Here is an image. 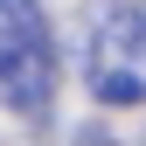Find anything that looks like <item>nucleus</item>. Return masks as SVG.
<instances>
[{
    "mask_svg": "<svg viewBox=\"0 0 146 146\" xmlns=\"http://www.w3.org/2000/svg\"><path fill=\"white\" fill-rule=\"evenodd\" d=\"M49 98H56V42L42 0H0V104L49 111Z\"/></svg>",
    "mask_w": 146,
    "mask_h": 146,
    "instance_id": "nucleus-1",
    "label": "nucleus"
},
{
    "mask_svg": "<svg viewBox=\"0 0 146 146\" xmlns=\"http://www.w3.org/2000/svg\"><path fill=\"white\" fill-rule=\"evenodd\" d=\"M90 90L104 104H146V7L118 0L90 28Z\"/></svg>",
    "mask_w": 146,
    "mask_h": 146,
    "instance_id": "nucleus-2",
    "label": "nucleus"
}]
</instances>
